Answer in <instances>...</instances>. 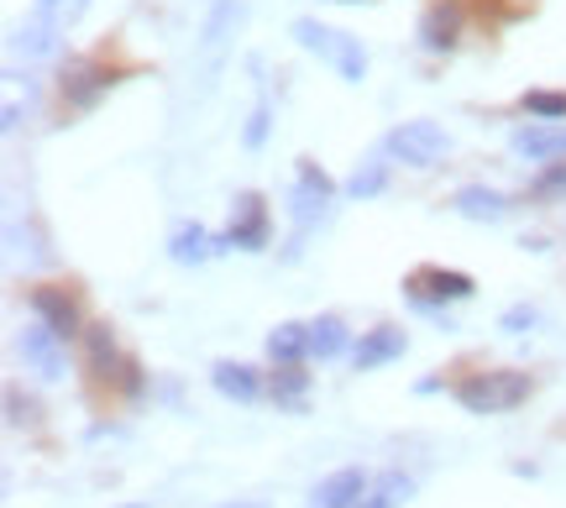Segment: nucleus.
Here are the masks:
<instances>
[{
  "mask_svg": "<svg viewBox=\"0 0 566 508\" xmlns=\"http://www.w3.org/2000/svg\"><path fill=\"white\" fill-rule=\"evenodd\" d=\"M289 38L300 42L304 53H315L321 63H331V68L342 74V84H363L367 80V53L352 32H336V27H325V21H315V17H294Z\"/></svg>",
  "mask_w": 566,
  "mask_h": 508,
  "instance_id": "obj_1",
  "label": "nucleus"
},
{
  "mask_svg": "<svg viewBox=\"0 0 566 508\" xmlns=\"http://www.w3.org/2000/svg\"><path fill=\"white\" fill-rule=\"evenodd\" d=\"M111 84H116V74H111L105 63H95V59H69V63H63V74H59L63 100L74 105V110H90V105L101 100Z\"/></svg>",
  "mask_w": 566,
  "mask_h": 508,
  "instance_id": "obj_10",
  "label": "nucleus"
},
{
  "mask_svg": "<svg viewBox=\"0 0 566 508\" xmlns=\"http://www.w3.org/2000/svg\"><path fill=\"white\" fill-rule=\"evenodd\" d=\"M342 6H363V0H342Z\"/></svg>",
  "mask_w": 566,
  "mask_h": 508,
  "instance_id": "obj_32",
  "label": "nucleus"
},
{
  "mask_svg": "<svg viewBox=\"0 0 566 508\" xmlns=\"http://www.w3.org/2000/svg\"><path fill=\"white\" fill-rule=\"evenodd\" d=\"M520 105H525L530 116H541V121H566V95L562 89H530Z\"/></svg>",
  "mask_w": 566,
  "mask_h": 508,
  "instance_id": "obj_28",
  "label": "nucleus"
},
{
  "mask_svg": "<svg viewBox=\"0 0 566 508\" xmlns=\"http://www.w3.org/2000/svg\"><path fill=\"white\" fill-rule=\"evenodd\" d=\"M363 493H367V472L363 467H342V472H331V477H321V483L310 488L304 508H357Z\"/></svg>",
  "mask_w": 566,
  "mask_h": 508,
  "instance_id": "obj_13",
  "label": "nucleus"
},
{
  "mask_svg": "<svg viewBox=\"0 0 566 508\" xmlns=\"http://www.w3.org/2000/svg\"><path fill=\"white\" fill-rule=\"evenodd\" d=\"M384 183H388V152L378 147V152H373L367 163H357V173L346 179V200H373Z\"/></svg>",
  "mask_w": 566,
  "mask_h": 508,
  "instance_id": "obj_23",
  "label": "nucleus"
},
{
  "mask_svg": "<svg viewBox=\"0 0 566 508\" xmlns=\"http://www.w3.org/2000/svg\"><path fill=\"white\" fill-rule=\"evenodd\" d=\"M530 372H472L467 383H457V404L467 414H509L530 399Z\"/></svg>",
  "mask_w": 566,
  "mask_h": 508,
  "instance_id": "obj_3",
  "label": "nucleus"
},
{
  "mask_svg": "<svg viewBox=\"0 0 566 508\" xmlns=\"http://www.w3.org/2000/svg\"><path fill=\"white\" fill-rule=\"evenodd\" d=\"M210 383L231 404H258L263 399V378H258V367H247V362H216L210 367Z\"/></svg>",
  "mask_w": 566,
  "mask_h": 508,
  "instance_id": "obj_19",
  "label": "nucleus"
},
{
  "mask_svg": "<svg viewBox=\"0 0 566 508\" xmlns=\"http://www.w3.org/2000/svg\"><path fill=\"white\" fill-rule=\"evenodd\" d=\"M59 47H63V32H53L42 17H27L17 32H11V59L48 63V59H59Z\"/></svg>",
  "mask_w": 566,
  "mask_h": 508,
  "instance_id": "obj_16",
  "label": "nucleus"
},
{
  "mask_svg": "<svg viewBox=\"0 0 566 508\" xmlns=\"http://www.w3.org/2000/svg\"><path fill=\"white\" fill-rule=\"evenodd\" d=\"M384 152L405 168H436L446 152H451V137H446V126H436V121H405L384 137Z\"/></svg>",
  "mask_w": 566,
  "mask_h": 508,
  "instance_id": "obj_5",
  "label": "nucleus"
},
{
  "mask_svg": "<svg viewBox=\"0 0 566 508\" xmlns=\"http://www.w3.org/2000/svg\"><path fill=\"white\" fill-rule=\"evenodd\" d=\"M535 320H541V315H535L530 305H514V309H504V320H499V326H504L509 336H525V330H535Z\"/></svg>",
  "mask_w": 566,
  "mask_h": 508,
  "instance_id": "obj_29",
  "label": "nucleus"
},
{
  "mask_svg": "<svg viewBox=\"0 0 566 508\" xmlns=\"http://www.w3.org/2000/svg\"><path fill=\"white\" fill-rule=\"evenodd\" d=\"M409 351V336L399 326H378V330H367L363 341L352 346V367L357 372H378V367H388V362H399Z\"/></svg>",
  "mask_w": 566,
  "mask_h": 508,
  "instance_id": "obj_12",
  "label": "nucleus"
},
{
  "mask_svg": "<svg viewBox=\"0 0 566 508\" xmlns=\"http://www.w3.org/2000/svg\"><path fill=\"white\" fill-rule=\"evenodd\" d=\"M84 11H90V0H32V17H42L53 32H63V38L84 21Z\"/></svg>",
  "mask_w": 566,
  "mask_h": 508,
  "instance_id": "obj_24",
  "label": "nucleus"
},
{
  "mask_svg": "<svg viewBox=\"0 0 566 508\" xmlns=\"http://www.w3.org/2000/svg\"><path fill=\"white\" fill-rule=\"evenodd\" d=\"M530 200H566V158H556V163L541 168V179L530 183Z\"/></svg>",
  "mask_w": 566,
  "mask_h": 508,
  "instance_id": "obj_27",
  "label": "nucleus"
},
{
  "mask_svg": "<svg viewBox=\"0 0 566 508\" xmlns=\"http://www.w3.org/2000/svg\"><path fill=\"white\" fill-rule=\"evenodd\" d=\"M451 210L462 215V221H472V225H499V221H509V194L504 189H488V183H462L457 194H451Z\"/></svg>",
  "mask_w": 566,
  "mask_h": 508,
  "instance_id": "obj_11",
  "label": "nucleus"
},
{
  "mask_svg": "<svg viewBox=\"0 0 566 508\" xmlns=\"http://www.w3.org/2000/svg\"><path fill=\"white\" fill-rule=\"evenodd\" d=\"M32 315H38V320H48V326L59 330L63 341H74V336H84L80 305L69 299V288H32Z\"/></svg>",
  "mask_w": 566,
  "mask_h": 508,
  "instance_id": "obj_15",
  "label": "nucleus"
},
{
  "mask_svg": "<svg viewBox=\"0 0 566 508\" xmlns=\"http://www.w3.org/2000/svg\"><path fill=\"white\" fill-rule=\"evenodd\" d=\"M478 294V284L467 273H451V267H415L405 278V299L424 315H441L446 305H467Z\"/></svg>",
  "mask_w": 566,
  "mask_h": 508,
  "instance_id": "obj_4",
  "label": "nucleus"
},
{
  "mask_svg": "<svg viewBox=\"0 0 566 508\" xmlns=\"http://www.w3.org/2000/svg\"><path fill=\"white\" fill-rule=\"evenodd\" d=\"M457 38H462V11H457L451 0H436L420 17V47L424 53H451Z\"/></svg>",
  "mask_w": 566,
  "mask_h": 508,
  "instance_id": "obj_17",
  "label": "nucleus"
},
{
  "mask_svg": "<svg viewBox=\"0 0 566 508\" xmlns=\"http://www.w3.org/2000/svg\"><path fill=\"white\" fill-rule=\"evenodd\" d=\"M17 351H21V362L32 367L42 383H59L63 372H69V346H63L59 330L48 326V320H38V315H32V326L21 330Z\"/></svg>",
  "mask_w": 566,
  "mask_h": 508,
  "instance_id": "obj_6",
  "label": "nucleus"
},
{
  "mask_svg": "<svg viewBox=\"0 0 566 508\" xmlns=\"http://www.w3.org/2000/svg\"><path fill=\"white\" fill-rule=\"evenodd\" d=\"M509 147H514V158L546 168V163H556V158H566V121H541V116H530L525 126H514Z\"/></svg>",
  "mask_w": 566,
  "mask_h": 508,
  "instance_id": "obj_9",
  "label": "nucleus"
},
{
  "mask_svg": "<svg viewBox=\"0 0 566 508\" xmlns=\"http://www.w3.org/2000/svg\"><path fill=\"white\" fill-rule=\"evenodd\" d=\"M331 204H336V183L325 179V168L300 163L294 173V189H289V225H294V242H289V257H300V242L310 231H321L331 221Z\"/></svg>",
  "mask_w": 566,
  "mask_h": 508,
  "instance_id": "obj_2",
  "label": "nucleus"
},
{
  "mask_svg": "<svg viewBox=\"0 0 566 508\" xmlns=\"http://www.w3.org/2000/svg\"><path fill=\"white\" fill-rule=\"evenodd\" d=\"M268 357H273L279 367L304 362V357H310V326H300V320H283V326H273V336H268Z\"/></svg>",
  "mask_w": 566,
  "mask_h": 508,
  "instance_id": "obj_20",
  "label": "nucleus"
},
{
  "mask_svg": "<svg viewBox=\"0 0 566 508\" xmlns=\"http://www.w3.org/2000/svg\"><path fill=\"white\" fill-rule=\"evenodd\" d=\"M84 362L95 372V383H126L122 372H132V367L122 362V351H116L111 326H84Z\"/></svg>",
  "mask_w": 566,
  "mask_h": 508,
  "instance_id": "obj_14",
  "label": "nucleus"
},
{
  "mask_svg": "<svg viewBox=\"0 0 566 508\" xmlns=\"http://www.w3.org/2000/svg\"><path fill=\"white\" fill-rule=\"evenodd\" d=\"M226 508H258V504H226Z\"/></svg>",
  "mask_w": 566,
  "mask_h": 508,
  "instance_id": "obj_31",
  "label": "nucleus"
},
{
  "mask_svg": "<svg viewBox=\"0 0 566 508\" xmlns=\"http://www.w3.org/2000/svg\"><path fill=\"white\" fill-rule=\"evenodd\" d=\"M273 399H279L283 409H304V372L300 362H289L273 372Z\"/></svg>",
  "mask_w": 566,
  "mask_h": 508,
  "instance_id": "obj_25",
  "label": "nucleus"
},
{
  "mask_svg": "<svg viewBox=\"0 0 566 508\" xmlns=\"http://www.w3.org/2000/svg\"><path fill=\"white\" fill-rule=\"evenodd\" d=\"M268 126H273V100H268V84L258 89V105H252V116H247V131H242V142L258 152V147L268 142Z\"/></svg>",
  "mask_w": 566,
  "mask_h": 508,
  "instance_id": "obj_26",
  "label": "nucleus"
},
{
  "mask_svg": "<svg viewBox=\"0 0 566 508\" xmlns=\"http://www.w3.org/2000/svg\"><path fill=\"white\" fill-rule=\"evenodd\" d=\"M221 252H263L268 246V204L263 194H242L237 210H231V231L216 236Z\"/></svg>",
  "mask_w": 566,
  "mask_h": 508,
  "instance_id": "obj_8",
  "label": "nucleus"
},
{
  "mask_svg": "<svg viewBox=\"0 0 566 508\" xmlns=\"http://www.w3.org/2000/svg\"><path fill=\"white\" fill-rule=\"evenodd\" d=\"M346 346H352V336H346V326L336 320V315L310 320V357H315V362H336Z\"/></svg>",
  "mask_w": 566,
  "mask_h": 508,
  "instance_id": "obj_21",
  "label": "nucleus"
},
{
  "mask_svg": "<svg viewBox=\"0 0 566 508\" xmlns=\"http://www.w3.org/2000/svg\"><path fill=\"white\" fill-rule=\"evenodd\" d=\"M415 493V483H409L405 472H384L378 483H367V493L357 498V508H399Z\"/></svg>",
  "mask_w": 566,
  "mask_h": 508,
  "instance_id": "obj_22",
  "label": "nucleus"
},
{
  "mask_svg": "<svg viewBox=\"0 0 566 508\" xmlns=\"http://www.w3.org/2000/svg\"><path fill=\"white\" fill-rule=\"evenodd\" d=\"M242 0H216L210 6V21H205V32H200V80L210 84L216 74H221V63H226V47H231V38H237V27H242Z\"/></svg>",
  "mask_w": 566,
  "mask_h": 508,
  "instance_id": "obj_7",
  "label": "nucleus"
},
{
  "mask_svg": "<svg viewBox=\"0 0 566 508\" xmlns=\"http://www.w3.org/2000/svg\"><path fill=\"white\" fill-rule=\"evenodd\" d=\"M168 257H174L179 267H200V263H210V257H221L216 231H205L200 221L174 225V236H168Z\"/></svg>",
  "mask_w": 566,
  "mask_h": 508,
  "instance_id": "obj_18",
  "label": "nucleus"
},
{
  "mask_svg": "<svg viewBox=\"0 0 566 508\" xmlns=\"http://www.w3.org/2000/svg\"><path fill=\"white\" fill-rule=\"evenodd\" d=\"M6 409H11V414H6V420H11V425H32V420H38V404H32V399H27V404H21V393H17V388H11V393H6Z\"/></svg>",
  "mask_w": 566,
  "mask_h": 508,
  "instance_id": "obj_30",
  "label": "nucleus"
}]
</instances>
